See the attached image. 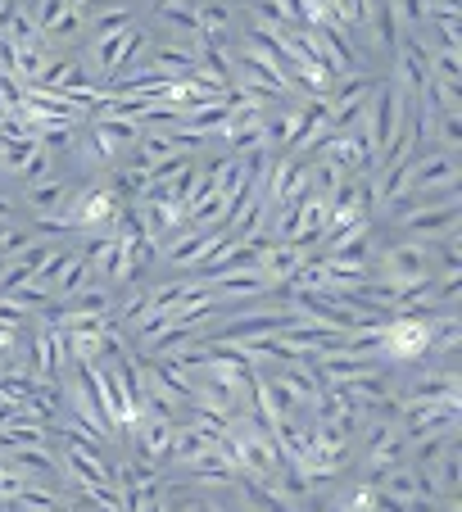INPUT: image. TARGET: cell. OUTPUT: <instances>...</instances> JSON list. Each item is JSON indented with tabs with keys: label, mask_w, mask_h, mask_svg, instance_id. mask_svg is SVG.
I'll return each instance as SVG.
<instances>
[{
	"label": "cell",
	"mask_w": 462,
	"mask_h": 512,
	"mask_svg": "<svg viewBox=\"0 0 462 512\" xmlns=\"http://www.w3.org/2000/svg\"><path fill=\"white\" fill-rule=\"evenodd\" d=\"M458 218H462V195H458V182L449 186H431V191L413 195V204L399 209V232L408 241H440V236L458 232Z\"/></svg>",
	"instance_id": "6da1fadb"
},
{
	"label": "cell",
	"mask_w": 462,
	"mask_h": 512,
	"mask_svg": "<svg viewBox=\"0 0 462 512\" xmlns=\"http://www.w3.org/2000/svg\"><path fill=\"white\" fill-rule=\"evenodd\" d=\"M376 272H381V281H390V286L435 277L431 245H422V241H395V245H385V250L376 254Z\"/></svg>",
	"instance_id": "8992f818"
},
{
	"label": "cell",
	"mask_w": 462,
	"mask_h": 512,
	"mask_svg": "<svg viewBox=\"0 0 462 512\" xmlns=\"http://www.w3.org/2000/svg\"><path fill=\"white\" fill-rule=\"evenodd\" d=\"M105 186L114 191L118 204H136V200L145 195V168H136V164L109 168V173H105Z\"/></svg>",
	"instance_id": "7402d4cb"
},
{
	"label": "cell",
	"mask_w": 462,
	"mask_h": 512,
	"mask_svg": "<svg viewBox=\"0 0 462 512\" xmlns=\"http://www.w3.org/2000/svg\"><path fill=\"white\" fill-rule=\"evenodd\" d=\"M231 481H236V463L222 454V445L182 463V476H164V485H177V490H227Z\"/></svg>",
	"instance_id": "ba28073f"
},
{
	"label": "cell",
	"mask_w": 462,
	"mask_h": 512,
	"mask_svg": "<svg viewBox=\"0 0 462 512\" xmlns=\"http://www.w3.org/2000/svg\"><path fill=\"white\" fill-rule=\"evenodd\" d=\"M390 5H395V19L404 23L408 32L426 28V5H431V0H390Z\"/></svg>",
	"instance_id": "e575fe53"
},
{
	"label": "cell",
	"mask_w": 462,
	"mask_h": 512,
	"mask_svg": "<svg viewBox=\"0 0 462 512\" xmlns=\"http://www.w3.org/2000/svg\"><path fill=\"white\" fill-rule=\"evenodd\" d=\"M236 494H241V503H245V512H299L290 499H281V490L272 481H259V476H245V472H236Z\"/></svg>",
	"instance_id": "4fadbf2b"
},
{
	"label": "cell",
	"mask_w": 462,
	"mask_h": 512,
	"mask_svg": "<svg viewBox=\"0 0 462 512\" xmlns=\"http://www.w3.org/2000/svg\"><path fill=\"white\" fill-rule=\"evenodd\" d=\"M114 485L150 490V485H164V472H159V463H145V458H123V463H114Z\"/></svg>",
	"instance_id": "44dd1931"
},
{
	"label": "cell",
	"mask_w": 462,
	"mask_h": 512,
	"mask_svg": "<svg viewBox=\"0 0 462 512\" xmlns=\"http://www.w3.org/2000/svg\"><path fill=\"white\" fill-rule=\"evenodd\" d=\"M408 440L404 431H399V417L395 422H367V449H363V463H367V476L381 472V467H395L408 458Z\"/></svg>",
	"instance_id": "9c48e42d"
},
{
	"label": "cell",
	"mask_w": 462,
	"mask_h": 512,
	"mask_svg": "<svg viewBox=\"0 0 462 512\" xmlns=\"http://www.w3.org/2000/svg\"><path fill=\"white\" fill-rule=\"evenodd\" d=\"M372 91H376L372 73H354V78L336 82V91L327 96V105H331V132H349V127L363 123L367 105H372Z\"/></svg>",
	"instance_id": "52a82bcc"
},
{
	"label": "cell",
	"mask_w": 462,
	"mask_h": 512,
	"mask_svg": "<svg viewBox=\"0 0 462 512\" xmlns=\"http://www.w3.org/2000/svg\"><path fill=\"white\" fill-rule=\"evenodd\" d=\"M435 263H440V272H462V236L458 232L431 241V268Z\"/></svg>",
	"instance_id": "4316f807"
},
{
	"label": "cell",
	"mask_w": 462,
	"mask_h": 512,
	"mask_svg": "<svg viewBox=\"0 0 462 512\" xmlns=\"http://www.w3.org/2000/svg\"><path fill=\"white\" fill-rule=\"evenodd\" d=\"M154 5H191V0H154Z\"/></svg>",
	"instance_id": "60d3db41"
},
{
	"label": "cell",
	"mask_w": 462,
	"mask_h": 512,
	"mask_svg": "<svg viewBox=\"0 0 462 512\" xmlns=\"http://www.w3.org/2000/svg\"><path fill=\"white\" fill-rule=\"evenodd\" d=\"M435 485H440V494L449 499V494H458V481H462V463H458V445H449V454L440 458V463L431 467Z\"/></svg>",
	"instance_id": "83f0119b"
},
{
	"label": "cell",
	"mask_w": 462,
	"mask_h": 512,
	"mask_svg": "<svg viewBox=\"0 0 462 512\" xmlns=\"http://www.w3.org/2000/svg\"><path fill=\"white\" fill-rule=\"evenodd\" d=\"M136 23V14L127 10V5H100L96 23H91V41H105V37H118V32H127Z\"/></svg>",
	"instance_id": "cb8c5ba5"
},
{
	"label": "cell",
	"mask_w": 462,
	"mask_h": 512,
	"mask_svg": "<svg viewBox=\"0 0 462 512\" xmlns=\"http://www.w3.org/2000/svg\"><path fill=\"white\" fill-rule=\"evenodd\" d=\"M213 300H227V304H241V300H259L268 290V277L259 268H241V272H227V277L209 281Z\"/></svg>",
	"instance_id": "5bb4252c"
},
{
	"label": "cell",
	"mask_w": 462,
	"mask_h": 512,
	"mask_svg": "<svg viewBox=\"0 0 462 512\" xmlns=\"http://www.w3.org/2000/svg\"><path fill=\"white\" fill-rule=\"evenodd\" d=\"M127 435L136 440V454L145 458V463H164L168 449H173V435H177V422H168V417H154L145 413L141 422L127 426Z\"/></svg>",
	"instance_id": "8fae6325"
},
{
	"label": "cell",
	"mask_w": 462,
	"mask_h": 512,
	"mask_svg": "<svg viewBox=\"0 0 462 512\" xmlns=\"http://www.w3.org/2000/svg\"><path fill=\"white\" fill-rule=\"evenodd\" d=\"M173 155H182V150L173 145V136L159 132V127H145L141 141H136V159H132V164L136 168H154V164H164V159H173Z\"/></svg>",
	"instance_id": "ffe728a7"
},
{
	"label": "cell",
	"mask_w": 462,
	"mask_h": 512,
	"mask_svg": "<svg viewBox=\"0 0 462 512\" xmlns=\"http://www.w3.org/2000/svg\"><path fill=\"white\" fill-rule=\"evenodd\" d=\"M68 155H73V164L82 168L87 177H100V173H109V168H114L118 150L91 123H82V127H77V136H73V145H68Z\"/></svg>",
	"instance_id": "30bf717a"
},
{
	"label": "cell",
	"mask_w": 462,
	"mask_h": 512,
	"mask_svg": "<svg viewBox=\"0 0 462 512\" xmlns=\"http://www.w3.org/2000/svg\"><path fill=\"white\" fill-rule=\"evenodd\" d=\"M363 132H367V145H372V155H381L385 150V141L395 132H404V123H408V96L390 82V87H376L372 91V105H367V114H363Z\"/></svg>",
	"instance_id": "5b68a950"
},
{
	"label": "cell",
	"mask_w": 462,
	"mask_h": 512,
	"mask_svg": "<svg viewBox=\"0 0 462 512\" xmlns=\"http://www.w3.org/2000/svg\"><path fill=\"white\" fill-rule=\"evenodd\" d=\"M426 354H431V313H395V318H385L381 349H376L381 363L408 368V363H417Z\"/></svg>",
	"instance_id": "7a4b0ae2"
},
{
	"label": "cell",
	"mask_w": 462,
	"mask_h": 512,
	"mask_svg": "<svg viewBox=\"0 0 462 512\" xmlns=\"http://www.w3.org/2000/svg\"><path fill=\"white\" fill-rule=\"evenodd\" d=\"M50 173H55V155H50V150H41V145H37V150H32V155H28V164L19 168V182L28 186V182H41V177H50Z\"/></svg>",
	"instance_id": "836d02e7"
},
{
	"label": "cell",
	"mask_w": 462,
	"mask_h": 512,
	"mask_svg": "<svg viewBox=\"0 0 462 512\" xmlns=\"http://www.w3.org/2000/svg\"><path fill=\"white\" fill-rule=\"evenodd\" d=\"M32 150H37V141H32V136H10V141L0 145V168H5V173H14L19 177V168L28 164V155Z\"/></svg>",
	"instance_id": "f1b7e54d"
},
{
	"label": "cell",
	"mask_w": 462,
	"mask_h": 512,
	"mask_svg": "<svg viewBox=\"0 0 462 512\" xmlns=\"http://www.w3.org/2000/svg\"><path fill=\"white\" fill-rule=\"evenodd\" d=\"M10 467H19L23 476H32V481H55L59 472V454L50 445H23V449H10V454H0Z\"/></svg>",
	"instance_id": "2e32d148"
},
{
	"label": "cell",
	"mask_w": 462,
	"mask_h": 512,
	"mask_svg": "<svg viewBox=\"0 0 462 512\" xmlns=\"http://www.w3.org/2000/svg\"><path fill=\"white\" fill-rule=\"evenodd\" d=\"M449 445H453V435H422L417 445H408V454H413L417 472H431V467L449 454Z\"/></svg>",
	"instance_id": "d4e9b609"
},
{
	"label": "cell",
	"mask_w": 462,
	"mask_h": 512,
	"mask_svg": "<svg viewBox=\"0 0 462 512\" xmlns=\"http://www.w3.org/2000/svg\"><path fill=\"white\" fill-rule=\"evenodd\" d=\"M462 145V114H435V150H458Z\"/></svg>",
	"instance_id": "1f68e13d"
},
{
	"label": "cell",
	"mask_w": 462,
	"mask_h": 512,
	"mask_svg": "<svg viewBox=\"0 0 462 512\" xmlns=\"http://www.w3.org/2000/svg\"><path fill=\"white\" fill-rule=\"evenodd\" d=\"M14 413H19V408H14V404H10V399H5V395H0V426H5V422H10V417H14Z\"/></svg>",
	"instance_id": "f35d334b"
},
{
	"label": "cell",
	"mask_w": 462,
	"mask_h": 512,
	"mask_svg": "<svg viewBox=\"0 0 462 512\" xmlns=\"http://www.w3.org/2000/svg\"><path fill=\"white\" fill-rule=\"evenodd\" d=\"M431 78L440 82H462V55L458 50H431Z\"/></svg>",
	"instance_id": "4dcf8cb0"
},
{
	"label": "cell",
	"mask_w": 462,
	"mask_h": 512,
	"mask_svg": "<svg viewBox=\"0 0 462 512\" xmlns=\"http://www.w3.org/2000/svg\"><path fill=\"white\" fill-rule=\"evenodd\" d=\"M82 23H87V10H64L55 23L46 28V41H73L77 32H82Z\"/></svg>",
	"instance_id": "d6a6232c"
},
{
	"label": "cell",
	"mask_w": 462,
	"mask_h": 512,
	"mask_svg": "<svg viewBox=\"0 0 462 512\" xmlns=\"http://www.w3.org/2000/svg\"><path fill=\"white\" fill-rule=\"evenodd\" d=\"M59 213L73 223V232H109V223H114V213H118V200L100 177H91L87 186H73V195H68V204Z\"/></svg>",
	"instance_id": "3957f363"
},
{
	"label": "cell",
	"mask_w": 462,
	"mask_h": 512,
	"mask_svg": "<svg viewBox=\"0 0 462 512\" xmlns=\"http://www.w3.org/2000/svg\"><path fill=\"white\" fill-rule=\"evenodd\" d=\"M168 136H173V145H177V150H182V155H191V150H200V145H209V136H204V132H191V127H173V132H168Z\"/></svg>",
	"instance_id": "8d00e7d4"
},
{
	"label": "cell",
	"mask_w": 462,
	"mask_h": 512,
	"mask_svg": "<svg viewBox=\"0 0 462 512\" xmlns=\"http://www.w3.org/2000/svg\"><path fill=\"white\" fill-rule=\"evenodd\" d=\"M308 159H327V164H336L345 177H367L376 168V155L372 145H367V132L363 127H349V132H327L313 150H308Z\"/></svg>",
	"instance_id": "277c9868"
},
{
	"label": "cell",
	"mask_w": 462,
	"mask_h": 512,
	"mask_svg": "<svg viewBox=\"0 0 462 512\" xmlns=\"http://www.w3.org/2000/svg\"><path fill=\"white\" fill-rule=\"evenodd\" d=\"M150 68L154 73H164V78H186V73H195V46H186V41L154 46L150 50Z\"/></svg>",
	"instance_id": "d6986e66"
},
{
	"label": "cell",
	"mask_w": 462,
	"mask_h": 512,
	"mask_svg": "<svg viewBox=\"0 0 462 512\" xmlns=\"http://www.w3.org/2000/svg\"><path fill=\"white\" fill-rule=\"evenodd\" d=\"M308 254H313V250H299V245H281V241H277L272 250L259 254V263H254V268L268 277V286H281V281H290L299 268H304Z\"/></svg>",
	"instance_id": "9a60e30c"
},
{
	"label": "cell",
	"mask_w": 462,
	"mask_h": 512,
	"mask_svg": "<svg viewBox=\"0 0 462 512\" xmlns=\"http://www.w3.org/2000/svg\"><path fill=\"white\" fill-rule=\"evenodd\" d=\"M68 10H91V0H64Z\"/></svg>",
	"instance_id": "ab89813d"
},
{
	"label": "cell",
	"mask_w": 462,
	"mask_h": 512,
	"mask_svg": "<svg viewBox=\"0 0 462 512\" xmlns=\"http://www.w3.org/2000/svg\"><path fill=\"white\" fill-rule=\"evenodd\" d=\"M68 195H73V182H64V177H41V182H28V191H23V204H28L32 213H59L68 204Z\"/></svg>",
	"instance_id": "e0dca14e"
},
{
	"label": "cell",
	"mask_w": 462,
	"mask_h": 512,
	"mask_svg": "<svg viewBox=\"0 0 462 512\" xmlns=\"http://www.w3.org/2000/svg\"><path fill=\"white\" fill-rule=\"evenodd\" d=\"M87 123L96 127V132L105 136L114 150H132V145L141 141V132H145L141 123H132V118H109V114H105V118H87Z\"/></svg>",
	"instance_id": "603a6c76"
},
{
	"label": "cell",
	"mask_w": 462,
	"mask_h": 512,
	"mask_svg": "<svg viewBox=\"0 0 462 512\" xmlns=\"http://www.w3.org/2000/svg\"><path fill=\"white\" fill-rule=\"evenodd\" d=\"M154 19L168 23V28H182V32H200V19H195L191 5H154Z\"/></svg>",
	"instance_id": "f546056e"
},
{
	"label": "cell",
	"mask_w": 462,
	"mask_h": 512,
	"mask_svg": "<svg viewBox=\"0 0 462 512\" xmlns=\"http://www.w3.org/2000/svg\"><path fill=\"white\" fill-rule=\"evenodd\" d=\"M91 281H96V272H91V259L82 250H73L64 259V268L55 272V281H50V295H55V300H68V295H77V290L91 286Z\"/></svg>",
	"instance_id": "ac0fdd59"
},
{
	"label": "cell",
	"mask_w": 462,
	"mask_h": 512,
	"mask_svg": "<svg viewBox=\"0 0 462 512\" xmlns=\"http://www.w3.org/2000/svg\"><path fill=\"white\" fill-rule=\"evenodd\" d=\"M191 10L195 19H200V28H227L236 23V10H231L227 0H191Z\"/></svg>",
	"instance_id": "484cf974"
},
{
	"label": "cell",
	"mask_w": 462,
	"mask_h": 512,
	"mask_svg": "<svg viewBox=\"0 0 462 512\" xmlns=\"http://www.w3.org/2000/svg\"><path fill=\"white\" fill-rule=\"evenodd\" d=\"M444 399H462V381L453 368L431 372V377H417L404 395H395V404L408 408V404H444Z\"/></svg>",
	"instance_id": "7c38bea8"
},
{
	"label": "cell",
	"mask_w": 462,
	"mask_h": 512,
	"mask_svg": "<svg viewBox=\"0 0 462 512\" xmlns=\"http://www.w3.org/2000/svg\"><path fill=\"white\" fill-rule=\"evenodd\" d=\"M64 10H68L64 0H37V10H32V23L41 28V37H46V28H50V23H55Z\"/></svg>",
	"instance_id": "d590c367"
},
{
	"label": "cell",
	"mask_w": 462,
	"mask_h": 512,
	"mask_svg": "<svg viewBox=\"0 0 462 512\" xmlns=\"http://www.w3.org/2000/svg\"><path fill=\"white\" fill-rule=\"evenodd\" d=\"M14 218H19V204H14V200H5V195H0V227H10Z\"/></svg>",
	"instance_id": "74e56055"
}]
</instances>
